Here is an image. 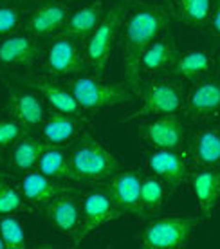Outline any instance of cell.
Segmentation results:
<instances>
[{
    "label": "cell",
    "mask_w": 220,
    "mask_h": 249,
    "mask_svg": "<svg viewBox=\"0 0 220 249\" xmlns=\"http://www.w3.org/2000/svg\"><path fill=\"white\" fill-rule=\"evenodd\" d=\"M15 2H31V0H15Z\"/></svg>",
    "instance_id": "36"
},
{
    "label": "cell",
    "mask_w": 220,
    "mask_h": 249,
    "mask_svg": "<svg viewBox=\"0 0 220 249\" xmlns=\"http://www.w3.org/2000/svg\"><path fill=\"white\" fill-rule=\"evenodd\" d=\"M125 15V6L121 4L110 6V9L105 11L103 18L100 20V24L94 27V31L85 38V60L98 72V76L103 74V71L107 69L118 31L123 27Z\"/></svg>",
    "instance_id": "6"
},
{
    "label": "cell",
    "mask_w": 220,
    "mask_h": 249,
    "mask_svg": "<svg viewBox=\"0 0 220 249\" xmlns=\"http://www.w3.org/2000/svg\"><path fill=\"white\" fill-rule=\"evenodd\" d=\"M44 65L52 76H78L87 67V60L78 49V40L58 33L47 45L44 56Z\"/></svg>",
    "instance_id": "9"
},
{
    "label": "cell",
    "mask_w": 220,
    "mask_h": 249,
    "mask_svg": "<svg viewBox=\"0 0 220 249\" xmlns=\"http://www.w3.org/2000/svg\"><path fill=\"white\" fill-rule=\"evenodd\" d=\"M0 235L4 238L7 249H25V237L24 226L17 217L13 215H2L0 217Z\"/></svg>",
    "instance_id": "29"
},
{
    "label": "cell",
    "mask_w": 220,
    "mask_h": 249,
    "mask_svg": "<svg viewBox=\"0 0 220 249\" xmlns=\"http://www.w3.org/2000/svg\"><path fill=\"white\" fill-rule=\"evenodd\" d=\"M2 161H4V159H2V157H0V164H2Z\"/></svg>",
    "instance_id": "37"
},
{
    "label": "cell",
    "mask_w": 220,
    "mask_h": 249,
    "mask_svg": "<svg viewBox=\"0 0 220 249\" xmlns=\"http://www.w3.org/2000/svg\"><path fill=\"white\" fill-rule=\"evenodd\" d=\"M20 24V9L13 4L0 6V36H6L17 31Z\"/></svg>",
    "instance_id": "32"
},
{
    "label": "cell",
    "mask_w": 220,
    "mask_h": 249,
    "mask_svg": "<svg viewBox=\"0 0 220 249\" xmlns=\"http://www.w3.org/2000/svg\"><path fill=\"white\" fill-rule=\"evenodd\" d=\"M135 96L141 101V107L128 116L125 121L135 118H146V116H177L184 108V89L181 81L173 78H155L150 76L146 80H141Z\"/></svg>",
    "instance_id": "3"
},
{
    "label": "cell",
    "mask_w": 220,
    "mask_h": 249,
    "mask_svg": "<svg viewBox=\"0 0 220 249\" xmlns=\"http://www.w3.org/2000/svg\"><path fill=\"white\" fill-rule=\"evenodd\" d=\"M27 130L29 128L24 123H20L18 119H0V150L11 148L20 137L27 134Z\"/></svg>",
    "instance_id": "31"
},
{
    "label": "cell",
    "mask_w": 220,
    "mask_h": 249,
    "mask_svg": "<svg viewBox=\"0 0 220 249\" xmlns=\"http://www.w3.org/2000/svg\"><path fill=\"white\" fill-rule=\"evenodd\" d=\"M34 170H38L40 174L47 175L51 179L70 182L69 148H65L63 144H47L40 159H38Z\"/></svg>",
    "instance_id": "25"
},
{
    "label": "cell",
    "mask_w": 220,
    "mask_h": 249,
    "mask_svg": "<svg viewBox=\"0 0 220 249\" xmlns=\"http://www.w3.org/2000/svg\"><path fill=\"white\" fill-rule=\"evenodd\" d=\"M139 137L150 148H183L186 124L177 116H157L139 126Z\"/></svg>",
    "instance_id": "14"
},
{
    "label": "cell",
    "mask_w": 220,
    "mask_h": 249,
    "mask_svg": "<svg viewBox=\"0 0 220 249\" xmlns=\"http://www.w3.org/2000/svg\"><path fill=\"white\" fill-rule=\"evenodd\" d=\"M184 116L193 123H215L220 119V78L204 76L193 81L184 98Z\"/></svg>",
    "instance_id": "8"
},
{
    "label": "cell",
    "mask_w": 220,
    "mask_h": 249,
    "mask_svg": "<svg viewBox=\"0 0 220 249\" xmlns=\"http://www.w3.org/2000/svg\"><path fill=\"white\" fill-rule=\"evenodd\" d=\"M170 9L153 4H137L123 20V81L134 92L141 83V56L170 22Z\"/></svg>",
    "instance_id": "1"
},
{
    "label": "cell",
    "mask_w": 220,
    "mask_h": 249,
    "mask_svg": "<svg viewBox=\"0 0 220 249\" xmlns=\"http://www.w3.org/2000/svg\"><path fill=\"white\" fill-rule=\"evenodd\" d=\"M6 108L13 118L18 119L20 123H24L29 130L42 126V123L47 118L44 98L33 89H29V90H24V89L7 90Z\"/></svg>",
    "instance_id": "17"
},
{
    "label": "cell",
    "mask_w": 220,
    "mask_h": 249,
    "mask_svg": "<svg viewBox=\"0 0 220 249\" xmlns=\"http://www.w3.org/2000/svg\"><path fill=\"white\" fill-rule=\"evenodd\" d=\"M213 0H173V13L179 22L189 27H204L209 22Z\"/></svg>",
    "instance_id": "27"
},
{
    "label": "cell",
    "mask_w": 220,
    "mask_h": 249,
    "mask_svg": "<svg viewBox=\"0 0 220 249\" xmlns=\"http://www.w3.org/2000/svg\"><path fill=\"white\" fill-rule=\"evenodd\" d=\"M0 249H7L6 242H4V238H2V235H0Z\"/></svg>",
    "instance_id": "34"
},
{
    "label": "cell",
    "mask_w": 220,
    "mask_h": 249,
    "mask_svg": "<svg viewBox=\"0 0 220 249\" xmlns=\"http://www.w3.org/2000/svg\"><path fill=\"white\" fill-rule=\"evenodd\" d=\"M148 168L166 184L168 193L177 192L188 179V156L181 148H152L146 154Z\"/></svg>",
    "instance_id": "12"
},
{
    "label": "cell",
    "mask_w": 220,
    "mask_h": 249,
    "mask_svg": "<svg viewBox=\"0 0 220 249\" xmlns=\"http://www.w3.org/2000/svg\"><path fill=\"white\" fill-rule=\"evenodd\" d=\"M168 188L164 184L157 175H148L143 177L141 182V206H143V212L145 215H157L164 206V199H166Z\"/></svg>",
    "instance_id": "28"
},
{
    "label": "cell",
    "mask_w": 220,
    "mask_h": 249,
    "mask_svg": "<svg viewBox=\"0 0 220 249\" xmlns=\"http://www.w3.org/2000/svg\"><path fill=\"white\" fill-rule=\"evenodd\" d=\"M119 217H123V213L114 204L107 188L101 184L100 188L88 190L82 197V222H80L78 233L70 242H72V246H80L98 228L108 224V222H114Z\"/></svg>",
    "instance_id": "7"
},
{
    "label": "cell",
    "mask_w": 220,
    "mask_h": 249,
    "mask_svg": "<svg viewBox=\"0 0 220 249\" xmlns=\"http://www.w3.org/2000/svg\"><path fill=\"white\" fill-rule=\"evenodd\" d=\"M177 56H179V53L175 47V40L168 31H163L145 49L139 69H141V72L148 76H159L173 67Z\"/></svg>",
    "instance_id": "22"
},
{
    "label": "cell",
    "mask_w": 220,
    "mask_h": 249,
    "mask_svg": "<svg viewBox=\"0 0 220 249\" xmlns=\"http://www.w3.org/2000/svg\"><path fill=\"white\" fill-rule=\"evenodd\" d=\"M209 29L220 38V0L211 2V15H209Z\"/></svg>",
    "instance_id": "33"
},
{
    "label": "cell",
    "mask_w": 220,
    "mask_h": 249,
    "mask_svg": "<svg viewBox=\"0 0 220 249\" xmlns=\"http://www.w3.org/2000/svg\"><path fill=\"white\" fill-rule=\"evenodd\" d=\"M44 218L49 222L58 233H62L70 240L78 233L82 222V200H78V193L63 195L60 199L52 200L51 204L42 208Z\"/></svg>",
    "instance_id": "18"
},
{
    "label": "cell",
    "mask_w": 220,
    "mask_h": 249,
    "mask_svg": "<svg viewBox=\"0 0 220 249\" xmlns=\"http://www.w3.org/2000/svg\"><path fill=\"white\" fill-rule=\"evenodd\" d=\"M18 188L24 195L25 202H29V204H33L34 208H40V210L51 204L52 200L63 197V195L78 193L74 182L51 179L47 175L40 174L38 170L25 172L22 175V179L18 181Z\"/></svg>",
    "instance_id": "13"
},
{
    "label": "cell",
    "mask_w": 220,
    "mask_h": 249,
    "mask_svg": "<svg viewBox=\"0 0 220 249\" xmlns=\"http://www.w3.org/2000/svg\"><path fill=\"white\" fill-rule=\"evenodd\" d=\"M189 186L199 204L201 222H209L220 202V170L195 168L189 175Z\"/></svg>",
    "instance_id": "16"
},
{
    "label": "cell",
    "mask_w": 220,
    "mask_h": 249,
    "mask_svg": "<svg viewBox=\"0 0 220 249\" xmlns=\"http://www.w3.org/2000/svg\"><path fill=\"white\" fill-rule=\"evenodd\" d=\"M213 69V58L208 51L193 49L179 54L170 69V74L177 81H197L208 76Z\"/></svg>",
    "instance_id": "23"
},
{
    "label": "cell",
    "mask_w": 220,
    "mask_h": 249,
    "mask_svg": "<svg viewBox=\"0 0 220 249\" xmlns=\"http://www.w3.org/2000/svg\"><path fill=\"white\" fill-rule=\"evenodd\" d=\"M141 182L143 175L134 168H121L112 179L101 182L110 193L114 204L118 206L123 215H130L135 218H145V212L141 206Z\"/></svg>",
    "instance_id": "10"
},
{
    "label": "cell",
    "mask_w": 220,
    "mask_h": 249,
    "mask_svg": "<svg viewBox=\"0 0 220 249\" xmlns=\"http://www.w3.org/2000/svg\"><path fill=\"white\" fill-rule=\"evenodd\" d=\"M69 162L70 182L74 184H101L112 179L123 168L119 159L87 130L72 141V146L69 148Z\"/></svg>",
    "instance_id": "2"
},
{
    "label": "cell",
    "mask_w": 220,
    "mask_h": 249,
    "mask_svg": "<svg viewBox=\"0 0 220 249\" xmlns=\"http://www.w3.org/2000/svg\"><path fill=\"white\" fill-rule=\"evenodd\" d=\"M47 144L49 143L44 141L42 137H31L25 134L11 146V154H9L11 166L22 172V174L34 170L38 164V159H40Z\"/></svg>",
    "instance_id": "26"
},
{
    "label": "cell",
    "mask_w": 220,
    "mask_h": 249,
    "mask_svg": "<svg viewBox=\"0 0 220 249\" xmlns=\"http://www.w3.org/2000/svg\"><path fill=\"white\" fill-rule=\"evenodd\" d=\"M201 218L173 213L152 218L141 231V248L145 249H181L191 240Z\"/></svg>",
    "instance_id": "5"
},
{
    "label": "cell",
    "mask_w": 220,
    "mask_h": 249,
    "mask_svg": "<svg viewBox=\"0 0 220 249\" xmlns=\"http://www.w3.org/2000/svg\"><path fill=\"white\" fill-rule=\"evenodd\" d=\"M105 15V7L101 0H96L92 4L76 9L74 13H69V18L63 25L60 33L72 36L74 40H85V38L94 31V27L100 24V20Z\"/></svg>",
    "instance_id": "24"
},
{
    "label": "cell",
    "mask_w": 220,
    "mask_h": 249,
    "mask_svg": "<svg viewBox=\"0 0 220 249\" xmlns=\"http://www.w3.org/2000/svg\"><path fill=\"white\" fill-rule=\"evenodd\" d=\"M184 143L189 166L220 170V124L208 123L193 128Z\"/></svg>",
    "instance_id": "11"
},
{
    "label": "cell",
    "mask_w": 220,
    "mask_h": 249,
    "mask_svg": "<svg viewBox=\"0 0 220 249\" xmlns=\"http://www.w3.org/2000/svg\"><path fill=\"white\" fill-rule=\"evenodd\" d=\"M69 18V7L63 2H44L33 9L25 20V31L34 38L52 36L63 29Z\"/></svg>",
    "instance_id": "19"
},
{
    "label": "cell",
    "mask_w": 220,
    "mask_h": 249,
    "mask_svg": "<svg viewBox=\"0 0 220 249\" xmlns=\"http://www.w3.org/2000/svg\"><path fill=\"white\" fill-rule=\"evenodd\" d=\"M219 60H220V54H219Z\"/></svg>",
    "instance_id": "38"
},
{
    "label": "cell",
    "mask_w": 220,
    "mask_h": 249,
    "mask_svg": "<svg viewBox=\"0 0 220 249\" xmlns=\"http://www.w3.org/2000/svg\"><path fill=\"white\" fill-rule=\"evenodd\" d=\"M87 119L82 114H65V112H54L40 126L42 139L49 144H65L76 141L82 136V132L87 130Z\"/></svg>",
    "instance_id": "20"
},
{
    "label": "cell",
    "mask_w": 220,
    "mask_h": 249,
    "mask_svg": "<svg viewBox=\"0 0 220 249\" xmlns=\"http://www.w3.org/2000/svg\"><path fill=\"white\" fill-rule=\"evenodd\" d=\"M36 38L29 33H11L0 36V67L31 69L38 60Z\"/></svg>",
    "instance_id": "15"
},
{
    "label": "cell",
    "mask_w": 220,
    "mask_h": 249,
    "mask_svg": "<svg viewBox=\"0 0 220 249\" xmlns=\"http://www.w3.org/2000/svg\"><path fill=\"white\" fill-rule=\"evenodd\" d=\"M67 87L83 110H100L108 107H119L132 103L135 100V92L126 85L125 81L110 83L94 76L78 74L69 81Z\"/></svg>",
    "instance_id": "4"
},
{
    "label": "cell",
    "mask_w": 220,
    "mask_h": 249,
    "mask_svg": "<svg viewBox=\"0 0 220 249\" xmlns=\"http://www.w3.org/2000/svg\"><path fill=\"white\" fill-rule=\"evenodd\" d=\"M0 181H4V174H2V170H0Z\"/></svg>",
    "instance_id": "35"
},
{
    "label": "cell",
    "mask_w": 220,
    "mask_h": 249,
    "mask_svg": "<svg viewBox=\"0 0 220 249\" xmlns=\"http://www.w3.org/2000/svg\"><path fill=\"white\" fill-rule=\"evenodd\" d=\"M25 208V199L20 188L11 186L9 182L0 181V217L15 215Z\"/></svg>",
    "instance_id": "30"
},
{
    "label": "cell",
    "mask_w": 220,
    "mask_h": 249,
    "mask_svg": "<svg viewBox=\"0 0 220 249\" xmlns=\"http://www.w3.org/2000/svg\"><path fill=\"white\" fill-rule=\"evenodd\" d=\"M27 89L36 90L45 103L54 110V112H65V114H82L83 108L78 105L74 96L70 92L69 87H63L58 81L45 78V76H34V78H27L22 80Z\"/></svg>",
    "instance_id": "21"
}]
</instances>
